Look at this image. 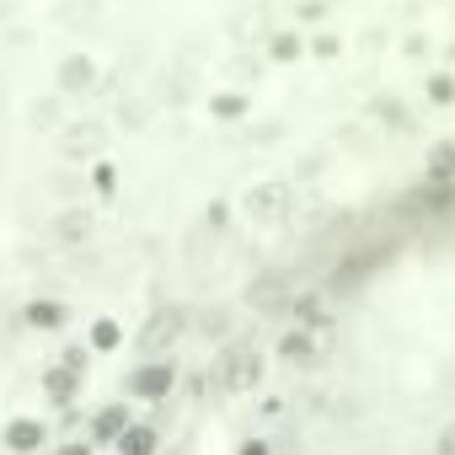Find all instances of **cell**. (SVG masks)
<instances>
[{"label":"cell","instance_id":"1","mask_svg":"<svg viewBox=\"0 0 455 455\" xmlns=\"http://www.w3.org/2000/svg\"><path fill=\"white\" fill-rule=\"evenodd\" d=\"M258 375H263L258 348H247V343L225 348V359H220V386H225V391H252V386H258Z\"/></svg>","mask_w":455,"mask_h":455},{"label":"cell","instance_id":"2","mask_svg":"<svg viewBox=\"0 0 455 455\" xmlns=\"http://www.w3.org/2000/svg\"><path fill=\"white\" fill-rule=\"evenodd\" d=\"M172 380H177V370H172V359H156V364H145V370H134V380H129V391H134L140 402H161V396L172 391Z\"/></svg>","mask_w":455,"mask_h":455},{"label":"cell","instance_id":"3","mask_svg":"<svg viewBox=\"0 0 455 455\" xmlns=\"http://www.w3.org/2000/svg\"><path fill=\"white\" fill-rule=\"evenodd\" d=\"M182 327H188V322H182V311H161V316H156V322L145 327V348H150V354L172 348V343L182 338Z\"/></svg>","mask_w":455,"mask_h":455},{"label":"cell","instance_id":"4","mask_svg":"<svg viewBox=\"0 0 455 455\" xmlns=\"http://www.w3.org/2000/svg\"><path fill=\"white\" fill-rule=\"evenodd\" d=\"M6 444H12L17 455H28V450H38V444H44V423H33V418H17V423L6 428Z\"/></svg>","mask_w":455,"mask_h":455},{"label":"cell","instance_id":"5","mask_svg":"<svg viewBox=\"0 0 455 455\" xmlns=\"http://www.w3.org/2000/svg\"><path fill=\"white\" fill-rule=\"evenodd\" d=\"M118 455H156V428L129 423V428H124V439H118Z\"/></svg>","mask_w":455,"mask_h":455},{"label":"cell","instance_id":"6","mask_svg":"<svg viewBox=\"0 0 455 455\" xmlns=\"http://www.w3.org/2000/svg\"><path fill=\"white\" fill-rule=\"evenodd\" d=\"M124 428H129V412H124V407H108V412L97 418V439H102V444H118Z\"/></svg>","mask_w":455,"mask_h":455},{"label":"cell","instance_id":"7","mask_svg":"<svg viewBox=\"0 0 455 455\" xmlns=\"http://www.w3.org/2000/svg\"><path fill=\"white\" fill-rule=\"evenodd\" d=\"M434 455H455V418L439 428V439H434Z\"/></svg>","mask_w":455,"mask_h":455},{"label":"cell","instance_id":"8","mask_svg":"<svg viewBox=\"0 0 455 455\" xmlns=\"http://www.w3.org/2000/svg\"><path fill=\"white\" fill-rule=\"evenodd\" d=\"M242 455H268V444H263V439H247V444H242Z\"/></svg>","mask_w":455,"mask_h":455},{"label":"cell","instance_id":"9","mask_svg":"<svg viewBox=\"0 0 455 455\" xmlns=\"http://www.w3.org/2000/svg\"><path fill=\"white\" fill-rule=\"evenodd\" d=\"M60 455H92V444H65Z\"/></svg>","mask_w":455,"mask_h":455}]
</instances>
